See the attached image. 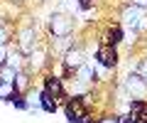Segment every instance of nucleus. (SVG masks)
<instances>
[{"label": "nucleus", "mask_w": 147, "mask_h": 123, "mask_svg": "<svg viewBox=\"0 0 147 123\" xmlns=\"http://www.w3.org/2000/svg\"><path fill=\"white\" fill-rule=\"evenodd\" d=\"M135 71H137V74H140L145 81H147V57H145V59H140V64L135 67Z\"/></svg>", "instance_id": "15"}, {"label": "nucleus", "mask_w": 147, "mask_h": 123, "mask_svg": "<svg viewBox=\"0 0 147 123\" xmlns=\"http://www.w3.org/2000/svg\"><path fill=\"white\" fill-rule=\"evenodd\" d=\"M91 5H93V0H79V7H81V10H91Z\"/></svg>", "instance_id": "18"}, {"label": "nucleus", "mask_w": 147, "mask_h": 123, "mask_svg": "<svg viewBox=\"0 0 147 123\" xmlns=\"http://www.w3.org/2000/svg\"><path fill=\"white\" fill-rule=\"evenodd\" d=\"M123 89L127 91V99H142V101L147 99V81L142 79L137 71H130V74L125 76Z\"/></svg>", "instance_id": "4"}, {"label": "nucleus", "mask_w": 147, "mask_h": 123, "mask_svg": "<svg viewBox=\"0 0 147 123\" xmlns=\"http://www.w3.org/2000/svg\"><path fill=\"white\" fill-rule=\"evenodd\" d=\"M7 101H10L15 108H20V111H27V108H30V103L25 101V94H20V91H15V94L7 99Z\"/></svg>", "instance_id": "13"}, {"label": "nucleus", "mask_w": 147, "mask_h": 123, "mask_svg": "<svg viewBox=\"0 0 147 123\" xmlns=\"http://www.w3.org/2000/svg\"><path fill=\"white\" fill-rule=\"evenodd\" d=\"M49 32H52V37H71L74 17L64 15V12H54V15L49 17Z\"/></svg>", "instance_id": "3"}, {"label": "nucleus", "mask_w": 147, "mask_h": 123, "mask_svg": "<svg viewBox=\"0 0 147 123\" xmlns=\"http://www.w3.org/2000/svg\"><path fill=\"white\" fill-rule=\"evenodd\" d=\"M34 47H37V27H34V25L20 27V30H17V49L27 57Z\"/></svg>", "instance_id": "6"}, {"label": "nucleus", "mask_w": 147, "mask_h": 123, "mask_svg": "<svg viewBox=\"0 0 147 123\" xmlns=\"http://www.w3.org/2000/svg\"><path fill=\"white\" fill-rule=\"evenodd\" d=\"M5 59H7V47H3V44H0V67L5 64Z\"/></svg>", "instance_id": "17"}, {"label": "nucleus", "mask_w": 147, "mask_h": 123, "mask_svg": "<svg viewBox=\"0 0 147 123\" xmlns=\"http://www.w3.org/2000/svg\"><path fill=\"white\" fill-rule=\"evenodd\" d=\"M96 123H118V116H103V118H98Z\"/></svg>", "instance_id": "16"}, {"label": "nucleus", "mask_w": 147, "mask_h": 123, "mask_svg": "<svg viewBox=\"0 0 147 123\" xmlns=\"http://www.w3.org/2000/svg\"><path fill=\"white\" fill-rule=\"evenodd\" d=\"M120 42H125V27H123V25H113V27H108V32L103 35V42H100V44L118 47Z\"/></svg>", "instance_id": "10"}, {"label": "nucleus", "mask_w": 147, "mask_h": 123, "mask_svg": "<svg viewBox=\"0 0 147 123\" xmlns=\"http://www.w3.org/2000/svg\"><path fill=\"white\" fill-rule=\"evenodd\" d=\"M127 3H132V5H137V7H142V10L147 7V0H127Z\"/></svg>", "instance_id": "19"}, {"label": "nucleus", "mask_w": 147, "mask_h": 123, "mask_svg": "<svg viewBox=\"0 0 147 123\" xmlns=\"http://www.w3.org/2000/svg\"><path fill=\"white\" fill-rule=\"evenodd\" d=\"M64 113H66L69 123H84L88 118V106L81 101V96H71L64 103Z\"/></svg>", "instance_id": "1"}, {"label": "nucleus", "mask_w": 147, "mask_h": 123, "mask_svg": "<svg viewBox=\"0 0 147 123\" xmlns=\"http://www.w3.org/2000/svg\"><path fill=\"white\" fill-rule=\"evenodd\" d=\"M47 57H49V52H47V49L34 47L30 54H27V67H25V69L30 71V74H37V71H42L44 67L49 64V59H47Z\"/></svg>", "instance_id": "8"}, {"label": "nucleus", "mask_w": 147, "mask_h": 123, "mask_svg": "<svg viewBox=\"0 0 147 123\" xmlns=\"http://www.w3.org/2000/svg\"><path fill=\"white\" fill-rule=\"evenodd\" d=\"M84 64H86V54H84L81 47H74L71 44V47L61 54V67H64V71H66L69 76L79 69V67H84Z\"/></svg>", "instance_id": "5"}, {"label": "nucleus", "mask_w": 147, "mask_h": 123, "mask_svg": "<svg viewBox=\"0 0 147 123\" xmlns=\"http://www.w3.org/2000/svg\"><path fill=\"white\" fill-rule=\"evenodd\" d=\"M39 106H42V111H47V113H54L59 108V101L57 99L52 96V94H49V91H39Z\"/></svg>", "instance_id": "12"}, {"label": "nucleus", "mask_w": 147, "mask_h": 123, "mask_svg": "<svg viewBox=\"0 0 147 123\" xmlns=\"http://www.w3.org/2000/svg\"><path fill=\"white\" fill-rule=\"evenodd\" d=\"M118 62H120V54H118V47H110V44H100L96 49V64L103 67V69H115Z\"/></svg>", "instance_id": "7"}, {"label": "nucleus", "mask_w": 147, "mask_h": 123, "mask_svg": "<svg viewBox=\"0 0 147 123\" xmlns=\"http://www.w3.org/2000/svg\"><path fill=\"white\" fill-rule=\"evenodd\" d=\"M5 64L20 71V69H25V67H27V57H25V54H22L17 47H12V49H7V59H5Z\"/></svg>", "instance_id": "11"}, {"label": "nucleus", "mask_w": 147, "mask_h": 123, "mask_svg": "<svg viewBox=\"0 0 147 123\" xmlns=\"http://www.w3.org/2000/svg\"><path fill=\"white\" fill-rule=\"evenodd\" d=\"M44 91H49L54 99H66L64 79H59L57 74H44Z\"/></svg>", "instance_id": "9"}, {"label": "nucleus", "mask_w": 147, "mask_h": 123, "mask_svg": "<svg viewBox=\"0 0 147 123\" xmlns=\"http://www.w3.org/2000/svg\"><path fill=\"white\" fill-rule=\"evenodd\" d=\"M142 20H145V10L137 5H132V3H125L120 10V25L125 27V30H140Z\"/></svg>", "instance_id": "2"}, {"label": "nucleus", "mask_w": 147, "mask_h": 123, "mask_svg": "<svg viewBox=\"0 0 147 123\" xmlns=\"http://www.w3.org/2000/svg\"><path fill=\"white\" fill-rule=\"evenodd\" d=\"M7 42H10V27H7V25H0V44L7 47Z\"/></svg>", "instance_id": "14"}]
</instances>
